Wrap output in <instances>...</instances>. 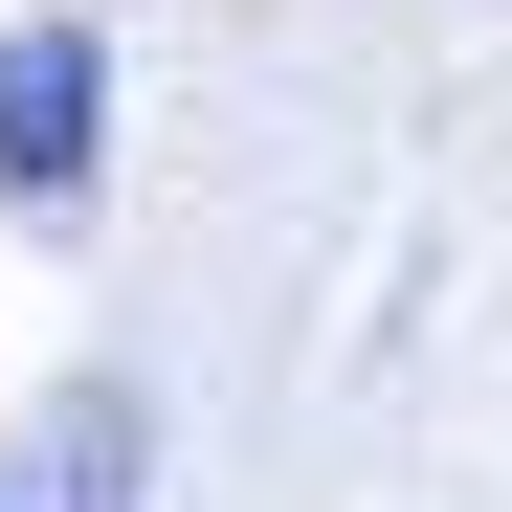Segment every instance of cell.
Returning <instances> with one entry per match:
<instances>
[{
	"label": "cell",
	"instance_id": "7a4b0ae2",
	"mask_svg": "<svg viewBox=\"0 0 512 512\" xmlns=\"http://www.w3.org/2000/svg\"><path fill=\"white\" fill-rule=\"evenodd\" d=\"M0 512H134V401H67L0 446Z\"/></svg>",
	"mask_w": 512,
	"mask_h": 512
},
{
	"label": "cell",
	"instance_id": "6da1fadb",
	"mask_svg": "<svg viewBox=\"0 0 512 512\" xmlns=\"http://www.w3.org/2000/svg\"><path fill=\"white\" fill-rule=\"evenodd\" d=\"M90 156H112V45H90V23H0V201L67 223Z\"/></svg>",
	"mask_w": 512,
	"mask_h": 512
}]
</instances>
